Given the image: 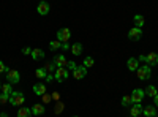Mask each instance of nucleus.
Returning <instances> with one entry per match:
<instances>
[{
  "label": "nucleus",
  "mask_w": 158,
  "mask_h": 117,
  "mask_svg": "<svg viewBox=\"0 0 158 117\" xmlns=\"http://www.w3.org/2000/svg\"><path fill=\"white\" fill-rule=\"evenodd\" d=\"M24 101H25V97H24V94L22 92H16V90H13V92L10 94V105L11 106H18V108H21L22 105H24Z\"/></svg>",
  "instance_id": "1"
},
{
  "label": "nucleus",
  "mask_w": 158,
  "mask_h": 117,
  "mask_svg": "<svg viewBox=\"0 0 158 117\" xmlns=\"http://www.w3.org/2000/svg\"><path fill=\"white\" fill-rule=\"evenodd\" d=\"M136 73H138V77H139L141 81H149L150 76H152V71H150L149 65H142V67H139L136 70Z\"/></svg>",
  "instance_id": "2"
},
{
  "label": "nucleus",
  "mask_w": 158,
  "mask_h": 117,
  "mask_svg": "<svg viewBox=\"0 0 158 117\" xmlns=\"http://www.w3.org/2000/svg\"><path fill=\"white\" fill-rule=\"evenodd\" d=\"M54 79L57 82H65L68 79V68L67 67H60L54 71Z\"/></svg>",
  "instance_id": "3"
},
{
  "label": "nucleus",
  "mask_w": 158,
  "mask_h": 117,
  "mask_svg": "<svg viewBox=\"0 0 158 117\" xmlns=\"http://www.w3.org/2000/svg\"><path fill=\"white\" fill-rule=\"evenodd\" d=\"M57 40L60 41V43H67L68 40H70V36H71V32H70V29L68 27H63V29H60V30H57Z\"/></svg>",
  "instance_id": "4"
},
{
  "label": "nucleus",
  "mask_w": 158,
  "mask_h": 117,
  "mask_svg": "<svg viewBox=\"0 0 158 117\" xmlns=\"http://www.w3.org/2000/svg\"><path fill=\"white\" fill-rule=\"evenodd\" d=\"M6 81H8L10 84H18V82L21 81L19 71H16V70H8V71H6Z\"/></svg>",
  "instance_id": "5"
},
{
  "label": "nucleus",
  "mask_w": 158,
  "mask_h": 117,
  "mask_svg": "<svg viewBox=\"0 0 158 117\" xmlns=\"http://www.w3.org/2000/svg\"><path fill=\"white\" fill-rule=\"evenodd\" d=\"M141 36H142V29H138V27L130 29V32H128V40L130 41H139Z\"/></svg>",
  "instance_id": "6"
},
{
  "label": "nucleus",
  "mask_w": 158,
  "mask_h": 117,
  "mask_svg": "<svg viewBox=\"0 0 158 117\" xmlns=\"http://www.w3.org/2000/svg\"><path fill=\"white\" fill-rule=\"evenodd\" d=\"M49 10H51V6H49V3L46 2V0H41V2L38 3V6H36V13H38L40 16L49 15Z\"/></svg>",
  "instance_id": "7"
},
{
  "label": "nucleus",
  "mask_w": 158,
  "mask_h": 117,
  "mask_svg": "<svg viewBox=\"0 0 158 117\" xmlns=\"http://www.w3.org/2000/svg\"><path fill=\"white\" fill-rule=\"evenodd\" d=\"M87 76V68L84 67V65H81V67H76L74 70H73V77L74 79H84V77Z\"/></svg>",
  "instance_id": "8"
},
{
  "label": "nucleus",
  "mask_w": 158,
  "mask_h": 117,
  "mask_svg": "<svg viewBox=\"0 0 158 117\" xmlns=\"http://www.w3.org/2000/svg\"><path fill=\"white\" fill-rule=\"evenodd\" d=\"M144 97H146V92H144L142 89H135L133 94H131V100H133V103H141Z\"/></svg>",
  "instance_id": "9"
},
{
  "label": "nucleus",
  "mask_w": 158,
  "mask_h": 117,
  "mask_svg": "<svg viewBox=\"0 0 158 117\" xmlns=\"http://www.w3.org/2000/svg\"><path fill=\"white\" fill-rule=\"evenodd\" d=\"M142 114V106H141V103H133V105L130 106V115L131 117H138Z\"/></svg>",
  "instance_id": "10"
},
{
  "label": "nucleus",
  "mask_w": 158,
  "mask_h": 117,
  "mask_svg": "<svg viewBox=\"0 0 158 117\" xmlns=\"http://www.w3.org/2000/svg\"><path fill=\"white\" fill-rule=\"evenodd\" d=\"M52 62L56 63V67H57V68H60V67H67V65H68V60H67V57H65L63 54H59V56H56Z\"/></svg>",
  "instance_id": "11"
},
{
  "label": "nucleus",
  "mask_w": 158,
  "mask_h": 117,
  "mask_svg": "<svg viewBox=\"0 0 158 117\" xmlns=\"http://www.w3.org/2000/svg\"><path fill=\"white\" fill-rule=\"evenodd\" d=\"M127 67H128L130 71H136V70L139 68V60H138L136 57H130L128 62H127Z\"/></svg>",
  "instance_id": "12"
},
{
  "label": "nucleus",
  "mask_w": 158,
  "mask_h": 117,
  "mask_svg": "<svg viewBox=\"0 0 158 117\" xmlns=\"http://www.w3.org/2000/svg\"><path fill=\"white\" fill-rule=\"evenodd\" d=\"M44 105H41V103H35V105L32 106V114L33 115H43L44 114Z\"/></svg>",
  "instance_id": "13"
},
{
  "label": "nucleus",
  "mask_w": 158,
  "mask_h": 117,
  "mask_svg": "<svg viewBox=\"0 0 158 117\" xmlns=\"http://www.w3.org/2000/svg\"><path fill=\"white\" fill-rule=\"evenodd\" d=\"M33 94L35 95H38V97H41V95H44L46 94V84H35L33 86Z\"/></svg>",
  "instance_id": "14"
},
{
  "label": "nucleus",
  "mask_w": 158,
  "mask_h": 117,
  "mask_svg": "<svg viewBox=\"0 0 158 117\" xmlns=\"http://www.w3.org/2000/svg\"><path fill=\"white\" fill-rule=\"evenodd\" d=\"M30 56H32L33 60H41V59H44V51L40 49V48H35V49H32Z\"/></svg>",
  "instance_id": "15"
},
{
  "label": "nucleus",
  "mask_w": 158,
  "mask_h": 117,
  "mask_svg": "<svg viewBox=\"0 0 158 117\" xmlns=\"http://www.w3.org/2000/svg\"><path fill=\"white\" fill-rule=\"evenodd\" d=\"M149 67H155V65H158V54L156 52H150L147 56V62H146Z\"/></svg>",
  "instance_id": "16"
},
{
  "label": "nucleus",
  "mask_w": 158,
  "mask_h": 117,
  "mask_svg": "<svg viewBox=\"0 0 158 117\" xmlns=\"http://www.w3.org/2000/svg\"><path fill=\"white\" fill-rule=\"evenodd\" d=\"M70 49H71L73 56H76V57H77V56H81V54H82V49H84V48H82V44H81V43H74V44H71V48H70Z\"/></svg>",
  "instance_id": "17"
},
{
  "label": "nucleus",
  "mask_w": 158,
  "mask_h": 117,
  "mask_svg": "<svg viewBox=\"0 0 158 117\" xmlns=\"http://www.w3.org/2000/svg\"><path fill=\"white\" fill-rule=\"evenodd\" d=\"M142 114H144V117H155L156 109H155V106H147V108L142 109Z\"/></svg>",
  "instance_id": "18"
},
{
  "label": "nucleus",
  "mask_w": 158,
  "mask_h": 117,
  "mask_svg": "<svg viewBox=\"0 0 158 117\" xmlns=\"http://www.w3.org/2000/svg\"><path fill=\"white\" fill-rule=\"evenodd\" d=\"M18 117H32V109L21 106V108L18 109Z\"/></svg>",
  "instance_id": "19"
},
{
  "label": "nucleus",
  "mask_w": 158,
  "mask_h": 117,
  "mask_svg": "<svg viewBox=\"0 0 158 117\" xmlns=\"http://www.w3.org/2000/svg\"><path fill=\"white\" fill-rule=\"evenodd\" d=\"M133 21H135V27H138V29H142L144 27V16L142 15H136L133 18Z\"/></svg>",
  "instance_id": "20"
},
{
  "label": "nucleus",
  "mask_w": 158,
  "mask_h": 117,
  "mask_svg": "<svg viewBox=\"0 0 158 117\" xmlns=\"http://www.w3.org/2000/svg\"><path fill=\"white\" fill-rule=\"evenodd\" d=\"M65 109V103L63 101H56V105H54V114H62Z\"/></svg>",
  "instance_id": "21"
},
{
  "label": "nucleus",
  "mask_w": 158,
  "mask_h": 117,
  "mask_svg": "<svg viewBox=\"0 0 158 117\" xmlns=\"http://www.w3.org/2000/svg\"><path fill=\"white\" fill-rule=\"evenodd\" d=\"M144 92H146V95H147V97H152V98H153V97L158 94V89H156L155 86H147V89L144 90Z\"/></svg>",
  "instance_id": "22"
},
{
  "label": "nucleus",
  "mask_w": 158,
  "mask_h": 117,
  "mask_svg": "<svg viewBox=\"0 0 158 117\" xmlns=\"http://www.w3.org/2000/svg\"><path fill=\"white\" fill-rule=\"evenodd\" d=\"M48 74H49V73H48L44 68H36V70H35V76L38 77V79H46Z\"/></svg>",
  "instance_id": "23"
},
{
  "label": "nucleus",
  "mask_w": 158,
  "mask_h": 117,
  "mask_svg": "<svg viewBox=\"0 0 158 117\" xmlns=\"http://www.w3.org/2000/svg\"><path fill=\"white\" fill-rule=\"evenodd\" d=\"M122 106L123 108H130L131 105H133V100H131V95H125V97H122Z\"/></svg>",
  "instance_id": "24"
},
{
  "label": "nucleus",
  "mask_w": 158,
  "mask_h": 117,
  "mask_svg": "<svg viewBox=\"0 0 158 117\" xmlns=\"http://www.w3.org/2000/svg\"><path fill=\"white\" fill-rule=\"evenodd\" d=\"M43 68H44L48 73H54V71L57 70V67H56V63H54V62H46Z\"/></svg>",
  "instance_id": "25"
},
{
  "label": "nucleus",
  "mask_w": 158,
  "mask_h": 117,
  "mask_svg": "<svg viewBox=\"0 0 158 117\" xmlns=\"http://www.w3.org/2000/svg\"><path fill=\"white\" fill-rule=\"evenodd\" d=\"M59 48H62V43H60L59 40H52V41H49V49H51V51H57Z\"/></svg>",
  "instance_id": "26"
},
{
  "label": "nucleus",
  "mask_w": 158,
  "mask_h": 117,
  "mask_svg": "<svg viewBox=\"0 0 158 117\" xmlns=\"http://www.w3.org/2000/svg\"><path fill=\"white\" fill-rule=\"evenodd\" d=\"M0 90H2V94H8L10 95L13 92V84H10V82L8 84H2V89Z\"/></svg>",
  "instance_id": "27"
},
{
  "label": "nucleus",
  "mask_w": 158,
  "mask_h": 117,
  "mask_svg": "<svg viewBox=\"0 0 158 117\" xmlns=\"http://www.w3.org/2000/svg\"><path fill=\"white\" fill-rule=\"evenodd\" d=\"M82 65H84L85 68H90V67H94V65H95V60L92 59V57H85V59H84V63H82Z\"/></svg>",
  "instance_id": "28"
},
{
  "label": "nucleus",
  "mask_w": 158,
  "mask_h": 117,
  "mask_svg": "<svg viewBox=\"0 0 158 117\" xmlns=\"http://www.w3.org/2000/svg\"><path fill=\"white\" fill-rule=\"evenodd\" d=\"M10 101V95L8 94H0V105H5Z\"/></svg>",
  "instance_id": "29"
},
{
  "label": "nucleus",
  "mask_w": 158,
  "mask_h": 117,
  "mask_svg": "<svg viewBox=\"0 0 158 117\" xmlns=\"http://www.w3.org/2000/svg\"><path fill=\"white\" fill-rule=\"evenodd\" d=\"M41 100H43L44 105H48V103H51V101H52V97H51V95H48V94H44V95H41Z\"/></svg>",
  "instance_id": "30"
},
{
  "label": "nucleus",
  "mask_w": 158,
  "mask_h": 117,
  "mask_svg": "<svg viewBox=\"0 0 158 117\" xmlns=\"http://www.w3.org/2000/svg\"><path fill=\"white\" fill-rule=\"evenodd\" d=\"M8 70H10V68L6 67V65H5V63H3L2 60H0V74H2V73H6Z\"/></svg>",
  "instance_id": "31"
},
{
  "label": "nucleus",
  "mask_w": 158,
  "mask_h": 117,
  "mask_svg": "<svg viewBox=\"0 0 158 117\" xmlns=\"http://www.w3.org/2000/svg\"><path fill=\"white\" fill-rule=\"evenodd\" d=\"M22 54H24V56H29V54H32V48H29V46L22 48Z\"/></svg>",
  "instance_id": "32"
},
{
  "label": "nucleus",
  "mask_w": 158,
  "mask_h": 117,
  "mask_svg": "<svg viewBox=\"0 0 158 117\" xmlns=\"http://www.w3.org/2000/svg\"><path fill=\"white\" fill-rule=\"evenodd\" d=\"M52 100H54V101H60V92H52Z\"/></svg>",
  "instance_id": "33"
},
{
  "label": "nucleus",
  "mask_w": 158,
  "mask_h": 117,
  "mask_svg": "<svg viewBox=\"0 0 158 117\" xmlns=\"http://www.w3.org/2000/svg\"><path fill=\"white\" fill-rule=\"evenodd\" d=\"M76 67H77V65H76V63H74L73 60H71V62H68V65H67V68H68V70H71V71H73V70H74Z\"/></svg>",
  "instance_id": "34"
},
{
  "label": "nucleus",
  "mask_w": 158,
  "mask_h": 117,
  "mask_svg": "<svg viewBox=\"0 0 158 117\" xmlns=\"http://www.w3.org/2000/svg\"><path fill=\"white\" fill-rule=\"evenodd\" d=\"M46 82H51V81H54V74H52V73H49L48 76H46V79H44Z\"/></svg>",
  "instance_id": "35"
},
{
  "label": "nucleus",
  "mask_w": 158,
  "mask_h": 117,
  "mask_svg": "<svg viewBox=\"0 0 158 117\" xmlns=\"http://www.w3.org/2000/svg\"><path fill=\"white\" fill-rule=\"evenodd\" d=\"M70 48H71V44H70L68 41H67V43H62V49H63V51H67V49H70Z\"/></svg>",
  "instance_id": "36"
},
{
  "label": "nucleus",
  "mask_w": 158,
  "mask_h": 117,
  "mask_svg": "<svg viewBox=\"0 0 158 117\" xmlns=\"http://www.w3.org/2000/svg\"><path fill=\"white\" fill-rule=\"evenodd\" d=\"M138 60H139V62H144V63H146V62H147V56H144V54H141V56L138 57Z\"/></svg>",
  "instance_id": "37"
},
{
  "label": "nucleus",
  "mask_w": 158,
  "mask_h": 117,
  "mask_svg": "<svg viewBox=\"0 0 158 117\" xmlns=\"http://www.w3.org/2000/svg\"><path fill=\"white\" fill-rule=\"evenodd\" d=\"M153 100H155V106H156V108H158V94H156V95H155V97H153Z\"/></svg>",
  "instance_id": "38"
},
{
  "label": "nucleus",
  "mask_w": 158,
  "mask_h": 117,
  "mask_svg": "<svg viewBox=\"0 0 158 117\" xmlns=\"http://www.w3.org/2000/svg\"><path fill=\"white\" fill-rule=\"evenodd\" d=\"M0 117H8V114L6 112H2V114H0Z\"/></svg>",
  "instance_id": "39"
},
{
  "label": "nucleus",
  "mask_w": 158,
  "mask_h": 117,
  "mask_svg": "<svg viewBox=\"0 0 158 117\" xmlns=\"http://www.w3.org/2000/svg\"><path fill=\"white\" fill-rule=\"evenodd\" d=\"M0 89H2V82H0Z\"/></svg>",
  "instance_id": "40"
},
{
  "label": "nucleus",
  "mask_w": 158,
  "mask_h": 117,
  "mask_svg": "<svg viewBox=\"0 0 158 117\" xmlns=\"http://www.w3.org/2000/svg\"><path fill=\"white\" fill-rule=\"evenodd\" d=\"M73 117H77V115H73Z\"/></svg>",
  "instance_id": "41"
},
{
  "label": "nucleus",
  "mask_w": 158,
  "mask_h": 117,
  "mask_svg": "<svg viewBox=\"0 0 158 117\" xmlns=\"http://www.w3.org/2000/svg\"><path fill=\"white\" fill-rule=\"evenodd\" d=\"M130 117H131V115H130Z\"/></svg>",
  "instance_id": "42"
}]
</instances>
